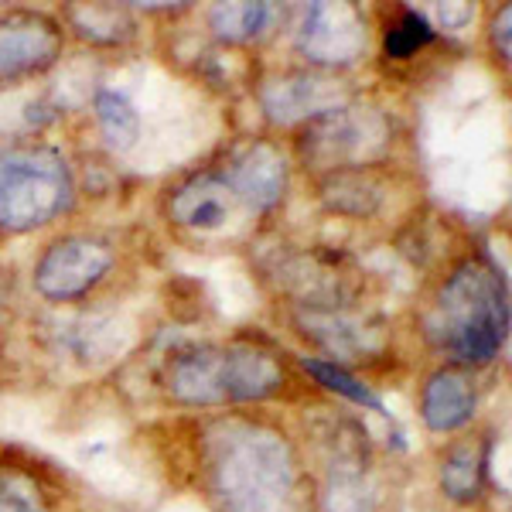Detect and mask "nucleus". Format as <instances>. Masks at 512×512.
<instances>
[{
  "instance_id": "nucleus-18",
  "label": "nucleus",
  "mask_w": 512,
  "mask_h": 512,
  "mask_svg": "<svg viewBox=\"0 0 512 512\" xmlns=\"http://www.w3.org/2000/svg\"><path fill=\"white\" fill-rule=\"evenodd\" d=\"M321 512H369V492L355 472L338 468L321 495Z\"/></svg>"
},
{
  "instance_id": "nucleus-21",
  "label": "nucleus",
  "mask_w": 512,
  "mask_h": 512,
  "mask_svg": "<svg viewBox=\"0 0 512 512\" xmlns=\"http://www.w3.org/2000/svg\"><path fill=\"white\" fill-rule=\"evenodd\" d=\"M509 28H512V7H502L499 18L492 21V45L495 52L502 55V59H509L512 48H509Z\"/></svg>"
},
{
  "instance_id": "nucleus-8",
  "label": "nucleus",
  "mask_w": 512,
  "mask_h": 512,
  "mask_svg": "<svg viewBox=\"0 0 512 512\" xmlns=\"http://www.w3.org/2000/svg\"><path fill=\"white\" fill-rule=\"evenodd\" d=\"M222 181H226V188L239 202L253 205V209H270V205L284 195L287 161L277 147L256 140V144L243 147V151L236 154L233 164L226 168V175H222Z\"/></svg>"
},
{
  "instance_id": "nucleus-3",
  "label": "nucleus",
  "mask_w": 512,
  "mask_h": 512,
  "mask_svg": "<svg viewBox=\"0 0 512 512\" xmlns=\"http://www.w3.org/2000/svg\"><path fill=\"white\" fill-rule=\"evenodd\" d=\"M509 332V297L492 267L461 263L441 287L431 335L465 362H492Z\"/></svg>"
},
{
  "instance_id": "nucleus-11",
  "label": "nucleus",
  "mask_w": 512,
  "mask_h": 512,
  "mask_svg": "<svg viewBox=\"0 0 512 512\" xmlns=\"http://www.w3.org/2000/svg\"><path fill=\"white\" fill-rule=\"evenodd\" d=\"M482 475H485V444L478 437H461L454 441L448 454L441 458V468H437V482H441V492L448 495L451 502H475L478 492H482Z\"/></svg>"
},
{
  "instance_id": "nucleus-5",
  "label": "nucleus",
  "mask_w": 512,
  "mask_h": 512,
  "mask_svg": "<svg viewBox=\"0 0 512 512\" xmlns=\"http://www.w3.org/2000/svg\"><path fill=\"white\" fill-rule=\"evenodd\" d=\"M113 250L93 236H65L52 243L35 270V287L48 301H72L106 277Z\"/></svg>"
},
{
  "instance_id": "nucleus-10",
  "label": "nucleus",
  "mask_w": 512,
  "mask_h": 512,
  "mask_svg": "<svg viewBox=\"0 0 512 512\" xmlns=\"http://www.w3.org/2000/svg\"><path fill=\"white\" fill-rule=\"evenodd\" d=\"M233 192L226 188L222 175H198L188 185H181L175 198H171V219L185 229H198V233H212L222 229L233 212Z\"/></svg>"
},
{
  "instance_id": "nucleus-2",
  "label": "nucleus",
  "mask_w": 512,
  "mask_h": 512,
  "mask_svg": "<svg viewBox=\"0 0 512 512\" xmlns=\"http://www.w3.org/2000/svg\"><path fill=\"white\" fill-rule=\"evenodd\" d=\"M287 376L274 352L253 342L195 345L164 366V390L185 407L260 403L284 390Z\"/></svg>"
},
{
  "instance_id": "nucleus-1",
  "label": "nucleus",
  "mask_w": 512,
  "mask_h": 512,
  "mask_svg": "<svg viewBox=\"0 0 512 512\" xmlns=\"http://www.w3.org/2000/svg\"><path fill=\"white\" fill-rule=\"evenodd\" d=\"M202 472L219 512H297L301 506L297 451L274 427L246 420L212 427Z\"/></svg>"
},
{
  "instance_id": "nucleus-20",
  "label": "nucleus",
  "mask_w": 512,
  "mask_h": 512,
  "mask_svg": "<svg viewBox=\"0 0 512 512\" xmlns=\"http://www.w3.org/2000/svg\"><path fill=\"white\" fill-rule=\"evenodd\" d=\"M325 198L335 205V209H342L345 205V198H355L352 202V212L355 216H362V212H373L376 209V202H379V188L376 185H369L366 178H359V175H338L332 185L325 188Z\"/></svg>"
},
{
  "instance_id": "nucleus-7",
  "label": "nucleus",
  "mask_w": 512,
  "mask_h": 512,
  "mask_svg": "<svg viewBox=\"0 0 512 512\" xmlns=\"http://www.w3.org/2000/svg\"><path fill=\"white\" fill-rule=\"evenodd\" d=\"M301 48L308 59L325 65L355 62V55L366 48V24L362 14L349 4H315L308 7L301 31Z\"/></svg>"
},
{
  "instance_id": "nucleus-4",
  "label": "nucleus",
  "mask_w": 512,
  "mask_h": 512,
  "mask_svg": "<svg viewBox=\"0 0 512 512\" xmlns=\"http://www.w3.org/2000/svg\"><path fill=\"white\" fill-rule=\"evenodd\" d=\"M72 202V175L62 154L38 144L0 147V226L24 233L62 216Z\"/></svg>"
},
{
  "instance_id": "nucleus-6",
  "label": "nucleus",
  "mask_w": 512,
  "mask_h": 512,
  "mask_svg": "<svg viewBox=\"0 0 512 512\" xmlns=\"http://www.w3.org/2000/svg\"><path fill=\"white\" fill-rule=\"evenodd\" d=\"M62 52L59 24L45 14H4L0 18V86L45 72Z\"/></svg>"
},
{
  "instance_id": "nucleus-9",
  "label": "nucleus",
  "mask_w": 512,
  "mask_h": 512,
  "mask_svg": "<svg viewBox=\"0 0 512 512\" xmlns=\"http://www.w3.org/2000/svg\"><path fill=\"white\" fill-rule=\"evenodd\" d=\"M475 417V383L465 369L444 366L420 390V420L427 431L451 434L472 424Z\"/></svg>"
},
{
  "instance_id": "nucleus-12",
  "label": "nucleus",
  "mask_w": 512,
  "mask_h": 512,
  "mask_svg": "<svg viewBox=\"0 0 512 512\" xmlns=\"http://www.w3.org/2000/svg\"><path fill=\"white\" fill-rule=\"evenodd\" d=\"M321 93H325V82L315 76H284L263 89V106H267L270 120L294 123L318 110Z\"/></svg>"
},
{
  "instance_id": "nucleus-22",
  "label": "nucleus",
  "mask_w": 512,
  "mask_h": 512,
  "mask_svg": "<svg viewBox=\"0 0 512 512\" xmlns=\"http://www.w3.org/2000/svg\"><path fill=\"white\" fill-rule=\"evenodd\" d=\"M437 18H441L444 31H458L472 21V7L468 4H444V7H437Z\"/></svg>"
},
{
  "instance_id": "nucleus-13",
  "label": "nucleus",
  "mask_w": 512,
  "mask_h": 512,
  "mask_svg": "<svg viewBox=\"0 0 512 512\" xmlns=\"http://www.w3.org/2000/svg\"><path fill=\"white\" fill-rule=\"evenodd\" d=\"M96 117H99V130H103L106 144H110L113 151H130L140 140V113L123 93H110V89L99 93Z\"/></svg>"
},
{
  "instance_id": "nucleus-14",
  "label": "nucleus",
  "mask_w": 512,
  "mask_h": 512,
  "mask_svg": "<svg viewBox=\"0 0 512 512\" xmlns=\"http://www.w3.org/2000/svg\"><path fill=\"white\" fill-rule=\"evenodd\" d=\"M0 512H55L45 485L21 465H0Z\"/></svg>"
},
{
  "instance_id": "nucleus-19",
  "label": "nucleus",
  "mask_w": 512,
  "mask_h": 512,
  "mask_svg": "<svg viewBox=\"0 0 512 512\" xmlns=\"http://www.w3.org/2000/svg\"><path fill=\"white\" fill-rule=\"evenodd\" d=\"M72 24L79 28V35L93 41H117L130 28L127 14L117 11V7H76L72 11Z\"/></svg>"
},
{
  "instance_id": "nucleus-16",
  "label": "nucleus",
  "mask_w": 512,
  "mask_h": 512,
  "mask_svg": "<svg viewBox=\"0 0 512 512\" xmlns=\"http://www.w3.org/2000/svg\"><path fill=\"white\" fill-rule=\"evenodd\" d=\"M270 7L267 4H216L209 11V24L226 41H253L267 28Z\"/></svg>"
},
{
  "instance_id": "nucleus-15",
  "label": "nucleus",
  "mask_w": 512,
  "mask_h": 512,
  "mask_svg": "<svg viewBox=\"0 0 512 512\" xmlns=\"http://www.w3.org/2000/svg\"><path fill=\"white\" fill-rule=\"evenodd\" d=\"M301 366L308 369L311 376L318 379L325 390H332L338 396H345L349 403L362 410H373V414H386V403L379 400V396L369 390L362 379H355L352 373H345L342 366H335V362H321V359H301Z\"/></svg>"
},
{
  "instance_id": "nucleus-17",
  "label": "nucleus",
  "mask_w": 512,
  "mask_h": 512,
  "mask_svg": "<svg viewBox=\"0 0 512 512\" xmlns=\"http://www.w3.org/2000/svg\"><path fill=\"white\" fill-rule=\"evenodd\" d=\"M434 41V28L427 24V18H420L417 11H403L400 18L390 24L386 31V55L393 59H407V55L420 52L424 45Z\"/></svg>"
}]
</instances>
